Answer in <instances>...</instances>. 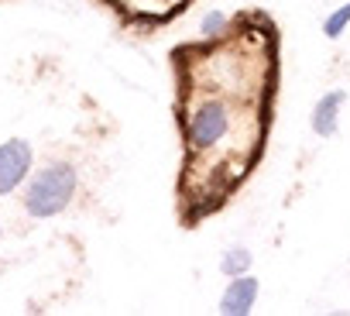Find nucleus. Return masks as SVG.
Instances as JSON below:
<instances>
[{
  "label": "nucleus",
  "mask_w": 350,
  "mask_h": 316,
  "mask_svg": "<svg viewBox=\"0 0 350 316\" xmlns=\"http://www.w3.org/2000/svg\"><path fill=\"white\" fill-rule=\"evenodd\" d=\"M76 169L66 166V162H55V166H45L42 172H35V179L28 183L25 189V210L31 217H55L62 213L72 196H76Z\"/></svg>",
  "instance_id": "2"
},
{
  "label": "nucleus",
  "mask_w": 350,
  "mask_h": 316,
  "mask_svg": "<svg viewBox=\"0 0 350 316\" xmlns=\"http://www.w3.org/2000/svg\"><path fill=\"white\" fill-rule=\"evenodd\" d=\"M343 100H347V93H343V90H329V93H323V96H319V103L312 107V131H316L319 137H333V134H336Z\"/></svg>",
  "instance_id": "6"
},
{
  "label": "nucleus",
  "mask_w": 350,
  "mask_h": 316,
  "mask_svg": "<svg viewBox=\"0 0 350 316\" xmlns=\"http://www.w3.org/2000/svg\"><path fill=\"white\" fill-rule=\"evenodd\" d=\"M271 25H227L213 45H183L179 127L186 166L179 176L189 220L217 210L258 166L275 96Z\"/></svg>",
  "instance_id": "1"
},
{
  "label": "nucleus",
  "mask_w": 350,
  "mask_h": 316,
  "mask_svg": "<svg viewBox=\"0 0 350 316\" xmlns=\"http://www.w3.org/2000/svg\"><path fill=\"white\" fill-rule=\"evenodd\" d=\"M247 268H251V251L247 248H227L224 251V258H220V272L224 275L237 278V275H247Z\"/></svg>",
  "instance_id": "7"
},
{
  "label": "nucleus",
  "mask_w": 350,
  "mask_h": 316,
  "mask_svg": "<svg viewBox=\"0 0 350 316\" xmlns=\"http://www.w3.org/2000/svg\"><path fill=\"white\" fill-rule=\"evenodd\" d=\"M35 166V155H31V144L21 141V137H11L0 144V196H11L31 172Z\"/></svg>",
  "instance_id": "3"
},
{
  "label": "nucleus",
  "mask_w": 350,
  "mask_h": 316,
  "mask_svg": "<svg viewBox=\"0 0 350 316\" xmlns=\"http://www.w3.org/2000/svg\"><path fill=\"white\" fill-rule=\"evenodd\" d=\"M258 292H261V282L254 275H237L230 278L227 292L220 295V313L227 316H247L258 302Z\"/></svg>",
  "instance_id": "5"
},
{
  "label": "nucleus",
  "mask_w": 350,
  "mask_h": 316,
  "mask_svg": "<svg viewBox=\"0 0 350 316\" xmlns=\"http://www.w3.org/2000/svg\"><path fill=\"white\" fill-rule=\"evenodd\" d=\"M227 25H230V21H227V14L213 11V14H206V18H203V35H206V38L224 35V28H227Z\"/></svg>",
  "instance_id": "9"
},
{
  "label": "nucleus",
  "mask_w": 350,
  "mask_h": 316,
  "mask_svg": "<svg viewBox=\"0 0 350 316\" xmlns=\"http://www.w3.org/2000/svg\"><path fill=\"white\" fill-rule=\"evenodd\" d=\"M347 25H350V4H340V8L323 21V35H326V38H340V35L347 31Z\"/></svg>",
  "instance_id": "8"
},
{
  "label": "nucleus",
  "mask_w": 350,
  "mask_h": 316,
  "mask_svg": "<svg viewBox=\"0 0 350 316\" xmlns=\"http://www.w3.org/2000/svg\"><path fill=\"white\" fill-rule=\"evenodd\" d=\"M110 4L127 18V21H144V25H165L179 11H186L193 0H110Z\"/></svg>",
  "instance_id": "4"
}]
</instances>
